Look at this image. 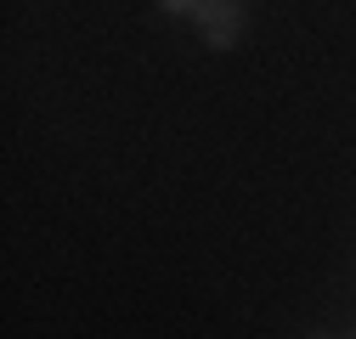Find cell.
I'll return each instance as SVG.
<instances>
[{"mask_svg":"<svg viewBox=\"0 0 356 339\" xmlns=\"http://www.w3.org/2000/svg\"><path fill=\"white\" fill-rule=\"evenodd\" d=\"M198 23V40L209 51H232L238 40H243V0H204V12L193 17Z\"/></svg>","mask_w":356,"mask_h":339,"instance_id":"obj_1","label":"cell"},{"mask_svg":"<svg viewBox=\"0 0 356 339\" xmlns=\"http://www.w3.org/2000/svg\"><path fill=\"white\" fill-rule=\"evenodd\" d=\"M159 12H164V17H198L204 0H159Z\"/></svg>","mask_w":356,"mask_h":339,"instance_id":"obj_2","label":"cell"},{"mask_svg":"<svg viewBox=\"0 0 356 339\" xmlns=\"http://www.w3.org/2000/svg\"><path fill=\"white\" fill-rule=\"evenodd\" d=\"M317 339H334V333H317Z\"/></svg>","mask_w":356,"mask_h":339,"instance_id":"obj_3","label":"cell"},{"mask_svg":"<svg viewBox=\"0 0 356 339\" xmlns=\"http://www.w3.org/2000/svg\"><path fill=\"white\" fill-rule=\"evenodd\" d=\"M350 339H356V333H350Z\"/></svg>","mask_w":356,"mask_h":339,"instance_id":"obj_4","label":"cell"}]
</instances>
